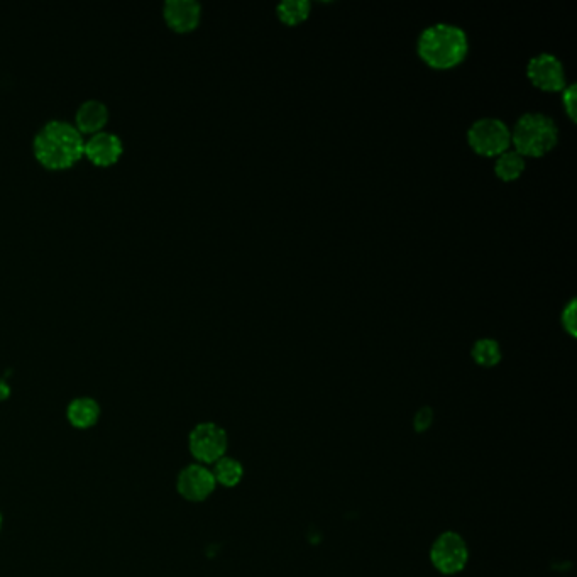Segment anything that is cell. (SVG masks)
<instances>
[{
  "mask_svg": "<svg viewBox=\"0 0 577 577\" xmlns=\"http://www.w3.org/2000/svg\"><path fill=\"white\" fill-rule=\"evenodd\" d=\"M469 41L461 28L439 22L424 29L418 38V56L435 70H449L461 65L468 55Z\"/></svg>",
  "mask_w": 577,
  "mask_h": 577,
  "instance_id": "6da1fadb",
  "label": "cell"
},
{
  "mask_svg": "<svg viewBox=\"0 0 577 577\" xmlns=\"http://www.w3.org/2000/svg\"><path fill=\"white\" fill-rule=\"evenodd\" d=\"M82 134L66 121H50L34 138V153L48 168H66L83 154Z\"/></svg>",
  "mask_w": 577,
  "mask_h": 577,
  "instance_id": "7a4b0ae2",
  "label": "cell"
},
{
  "mask_svg": "<svg viewBox=\"0 0 577 577\" xmlns=\"http://www.w3.org/2000/svg\"><path fill=\"white\" fill-rule=\"evenodd\" d=\"M559 129L556 122L544 114H525L513 127L512 143L518 154L540 158L556 148Z\"/></svg>",
  "mask_w": 577,
  "mask_h": 577,
  "instance_id": "3957f363",
  "label": "cell"
},
{
  "mask_svg": "<svg viewBox=\"0 0 577 577\" xmlns=\"http://www.w3.org/2000/svg\"><path fill=\"white\" fill-rule=\"evenodd\" d=\"M468 143L476 153L493 158L510 149L512 132L500 119L484 117L469 127Z\"/></svg>",
  "mask_w": 577,
  "mask_h": 577,
  "instance_id": "277c9868",
  "label": "cell"
},
{
  "mask_svg": "<svg viewBox=\"0 0 577 577\" xmlns=\"http://www.w3.org/2000/svg\"><path fill=\"white\" fill-rule=\"evenodd\" d=\"M430 561L437 571L446 576H454L457 572H461L469 561L466 540L456 532L440 534L430 549Z\"/></svg>",
  "mask_w": 577,
  "mask_h": 577,
  "instance_id": "5b68a950",
  "label": "cell"
},
{
  "mask_svg": "<svg viewBox=\"0 0 577 577\" xmlns=\"http://www.w3.org/2000/svg\"><path fill=\"white\" fill-rule=\"evenodd\" d=\"M188 447L197 461L204 462V464H214V462L219 461L220 457L226 456V430L217 424H212V422L198 424L190 432Z\"/></svg>",
  "mask_w": 577,
  "mask_h": 577,
  "instance_id": "8992f818",
  "label": "cell"
},
{
  "mask_svg": "<svg viewBox=\"0 0 577 577\" xmlns=\"http://www.w3.org/2000/svg\"><path fill=\"white\" fill-rule=\"evenodd\" d=\"M527 75L530 82L544 92H561L566 88L564 65L549 53H542L528 61Z\"/></svg>",
  "mask_w": 577,
  "mask_h": 577,
  "instance_id": "52a82bcc",
  "label": "cell"
},
{
  "mask_svg": "<svg viewBox=\"0 0 577 577\" xmlns=\"http://www.w3.org/2000/svg\"><path fill=\"white\" fill-rule=\"evenodd\" d=\"M215 486L217 483H215L214 474L202 464L187 466L182 473L178 474V481H176L178 493L185 500L193 501V503L207 500L214 493Z\"/></svg>",
  "mask_w": 577,
  "mask_h": 577,
  "instance_id": "ba28073f",
  "label": "cell"
},
{
  "mask_svg": "<svg viewBox=\"0 0 577 577\" xmlns=\"http://www.w3.org/2000/svg\"><path fill=\"white\" fill-rule=\"evenodd\" d=\"M202 7L197 0H166L165 17L175 31L185 33L197 28Z\"/></svg>",
  "mask_w": 577,
  "mask_h": 577,
  "instance_id": "9c48e42d",
  "label": "cell"
},
{
  "mask_svg": "<svg viewBox=\"0 0 577 577\" xmlns=\"http://www.w3.org/2000/svg\"><path fill=\"white\" fill-rule=\"evenodd\" d=\"M83 151L97 165H110L121 156V139L112 132H95L92 138L85 141Z\"/></svg>",
  "mask_w": 577,
  "mask_h": 577,
  "instance_id": "30bf717a",
  "label": "cell"
},
{
  "mask_svg": "<svg viewBox=\"0 0 577 577\" xmlns=\"http://www.w3.org/2000/svg\"><path fill=\"white\" fill-rule=\"evenodd\" d=\"M66 417L75 429L85 430L94 427L99 422V403L92 398H77L68 405Z\"/></svg>",
  "mask_w": 577,
  "mask_h": 577,
  "instance_id": "8fae6325",
  "label": "cell"
},
{
  "mask_svg": "<svg viewBox=\"0 0 577 577\" xmlns=\"http://www.w3.org/2000/svg\"><path fill=\"white\" fill-rule=\"evenodd\" d=\"M109 119V110L104 102L88 99L78 107L77 124L80 131L97 132Z\"/></svg>",
  "mask_w": 577,
  "mask_h": 577,
  "instance_id": "7c38bea8",
  "label": "cell"
},
{
  "mask_svg": "<svg viewBox=\"0 0 577 577\" xmlns=\"http://www.w3.org/2000/svg\"><path fill=\"white\" fill-rule=\"evenodd\" d=\"M210 471L214 474L215 483L224 488H234L244 478V468L241 462L232 457H220L219 461L214 462V468Z\"/></svg>",
  "mask_w": 577,
  "mask_h": 577,
  "instance_id": "4fadbf2b",
  "label": "cell"
},
{
  "mask_svg": "<svg viewBox=\"0 0 577 577\" xmlns=\"http://www.w3.org/2000/svg\"><path fill=\"white\" fill-rule=\"evenodd\" d=\"M525 171V158L517 151H505L498 156L495 173L503 182H515Z\"/></svg>",
  "mask_w": 577,
  "mask_h": 577,
  "instance_id": "5bb4252c",
  "label": "cell"
},
{
  "mask_svg": "<svg viewBox=\"0 0 577 577\" xmlns=\"http://www.w3.org/2000/svg\"><path fill=\"white\" fill-rule=\"evenodd\" d=\"M310 2L307 0H286L276 7V14L286 26H297L310 16Z\"/></svg>",
  "mask_w": 577,
  "mask_h": 577,
  "instance_id": "9a60e30c",
  "label": "cell"
},
{
  "mask_svg": "<svg viewBox=\"0 0 577 577\" xmlns=\"http://www.w3.org/2000/svg\"><path fill=\"white\" fill-rule=\"evenodd\" d=\"M474 363L483 366V368H493L501 361V347L493 339H479L474 342L473 351H471Z\"/></svg>",
  "mask_w": 577,
  "mask_h": 577,
  "instance_id": "2e32d148",
  "label": "cell"
},
{
  "mask_svg": "<svg viewBox=\"0 0 577 577\" xmlns=\"http://www.w3.org/2000/svg\"><path fill=\"white\" fill-rule=\"evenodd\" d=\"M562 327L567 330L569 336L576 337V300L574 298L562 310Z\"/></svg>",
  "mask_w": 577,
  "mask_h": 577,
  "instance_id": "e0dca14e",
  "label": "cell"
},
{
  "mask_svg": "<svg viewBox=\"0 0 577 577\" xmlns=\"http://www.w3.org/2000/svg\"><path fill=\"white\" fill-rule=\"evenodd\" d=\"M576 85H569V87L562 90V104H564V109H566L567 116L572 122H576Z\"/></svg>",
  "mask_w": 577,
  "mask_h": 577,
  "instance_id": "ac0fdd59",
  "label": "cell"
},
{
  "mask_svg": "<svg viewBox=\"0 0 577 577\" xmlns=\"http://www.w3.org/2000/svg\"><path fill=\"white\" fill-rule=\"evenodd\" d=\"M432 424H434V412H432V408H420L415 418H413V427H415V430H417V432H425V430H429L430 427H432Z\"/></svg>",
  "mask_w": 577,
  "mask_h": 577,
  "instance_id": "d6986e66",
  "label": "cell"
},
{
  "mask_svg": "<svg viewBox=\"0 0 577 577\" xmlns=\"http://www.w3.org/2000/svg\"><path fill=\"white\" fill-rule=\"evenodd\" d=\"M11 396V386L7 385L6 381L0 380V402H4Z\"/></svg>",
  "mask_w": 577,
  "mask_h": 577,
  "instance_id": "ffe728a7",
  "label": "cell"
},
{
  "mask_svg": "<svg viewBox=\"0 0 577 577\" xmlns=\"http://www.w3.org/2000/svg\"><path fill=\"white\" fill-rule=\"evenodd\" d=\"M0 528H2V513H0Z\"/></svg>",
  "mask_w": 577,
  "mask_h": 577,
  "instance_id": "44dd1931",
  "label": "cell"
}]
</instances>
